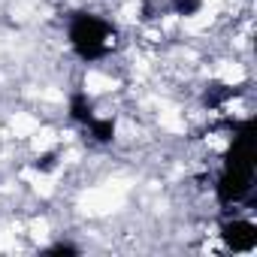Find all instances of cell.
Returning a JSON list of instances; mask_svg holds the SVG:
<instances>
[{
	"label": "cell",
	"mask_w": 257,
	"mask_h": 257,
	"mask_svg": "<svg viewBox=\"0 0 257 257\" xmlns=\"http://www.w3.org/2000/svg\"><path fill=\"white\" fill-rule=\"evenodd\" d=\"M70 43L73 49L79 52V58L85 61H94V58H103L112 43H115V31L97 19V16H88V13H79L70 25Z\"/></svg>",
	"instance_id": "obj_1"
},
{
	"label": "cell",
	"mask_w": 257,
	"mask_h": 257,
	"mask_svg": "<svg viewBox=\"0 0 257 257\" xmlns=\"http://www.w3.org/2000/svg\"><path fill=\"white\" fill-rule=\"evenodd\" d=\"M224 242L233 251H251L257 245V227L248 221H230L224 224Z\"/></svg>",
	"instance_id": "obj_2"
},
{
	"label": "cell",
	"mask_w": 257,
	"mask_h": 257,
	"mask_svg": "<svg viewBox=\"0 0 257 257\" xmlns=\"http://www.w3.org/2000/svg\"><path fill=\"white\" fill-rule=\"evenodd\" d=\"M70 115H73L79 124H91L94 112H91V103H88L85 94H73V100H70Z\"/></svg>",
	"instance_id": "obj_3"
},
{
	"label": "cell",
	"mask_w": 257,
	"mask_h": 257,
	"mask_svg": "<svg viewBox=\"0 0 257 257\" xmlns=\"http://www.w3.org/2000/svg\"><path fill=\"white\" fill-rule=\"evenodd\" d=\"M91 137L97 140V143H112V137H115V121L112 118H106V121H97V118H91Z\"/></svg>",
	"instance_id": "obj_4"
},
{
	"label": "cell",
	"mask_w": 257,
	"mask_h": 257,
	"mask_svg": "<svg viewBox=\"0 0 257 257\" xmlns=\"http://www.w3.org/2000/svg\"><path fill=\"white\" fill-rule=\"evenodd\" d=\"M236 91L233 88H224V85H215V88H209V94H206V103L209 106H221L224 100H230Z\"/></svg>",
	"instance_id": "obj_5"
},
{
	"label": "cell",
	"mask_w": 257,
	"mask_h": 257,
	"mask_svg": "<svg viewBox=\"0 0 257 257\" xmlns=\"http://www.w3.org/2000/svg\"><path fill=\"white\" fill-rule=\"evenodd\" d=\"M55 164H58V155H55V152H46V155H40V158L34 161V167H37L40 173H49V170H55Z\"/></svg>",
	"instance_id": "obj_6"
},
{
	"label": "cell",
	"mask_w": 257,
	"mask_h": 257,
	"mask_svg": "<svg viewBox=\"0 0 257 257\" xmlns=\"http://www.w3.org/2000/svg\"><path fill=\"white\" fill-rule=\"evenodd\" d=\"M46 254H79V251H76L73 245H64V242H61V245H52Z\"/></svg>",
	"instance_id": "obj_7"
}]
</instances>
